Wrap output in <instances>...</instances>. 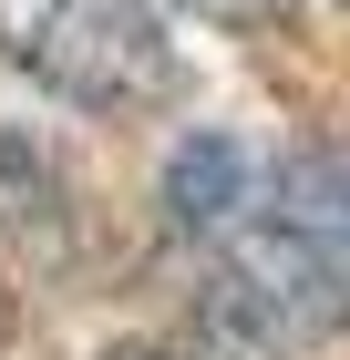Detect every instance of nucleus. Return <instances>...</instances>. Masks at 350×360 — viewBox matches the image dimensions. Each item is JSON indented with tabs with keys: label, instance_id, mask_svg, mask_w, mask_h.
Listing matches in <instances>:
<instances>
[{
	"label": "nucleus",
	"instance_id": "obj_1",
	"mask_svg": "<svg viewBox=\"0 0 350 360\" xmlns=\"http://www.w3.org/2000/svg\"><path fill=\"white\" fill-rule=\"evenodd\" d=\"M206 330L247 360L350 330V155L299 144L268 175H247L237 217L216 226Z\"/></svg>",
	"mask_w": 350,
	"mask_h": 360
},
{
	"label": "nucleus",
	"instance_id": "obj_2",
	"mask_svg": "<svg viewBox=\"0 0 350 360\" xmlns=\"http://www.w3.org/2000/svg\"><path fill=\"white\" fill-rule=\"evenodd\" d=\"M0 52L82 113H135L175 93V52L144 0H0Z\"/></svg>",
	"mask_w": 350,
	"mask_h": 360
},
{
	"label": "nucleus",
	"instance_id": "obj_5",
	"mask_svg": "<svg viewBox=\"0 0 350 360\" xmlns=\"http://www.w3.org/2000/svg\"><path fill=\"white\" fill-rule=\"evenodd\" d=\"M113 360H165V350H113Z\"/></svg>",
	"mask_w": 350,
	"mask_h": 360
},
{
	"label": "nucleus",
	"instance_id": "obj_4",
	"mask_svg": "<svg viewBox=\"0 0 350 360\" xmlns=\"http://www.w3.org/2000/svg\"><path fill=\"white\" fill-rule=\"evenodd\" d=\"M186 11H206V21H268L278 0H186Z\"/></svg>",
	"mask_w": 350,
	"mask_h": 360
},
{
	"label": "nucleus",
	"instance_id": "obj_3",
	"mask_svg": "<svg viewBox=\"0 0 350 360\" xmlns=\"http://www.w3.org/2000/svg\"><path fill=\"white\" fill-rule=\"evenodd\" d=\"M237 195H247V155L227 134H186L175 144V165H165V217L186 226V237H216V226L237 217Z\"/></svg>",
	"mask_w": 350,
	"mask_h": 360
}]
</instances>
